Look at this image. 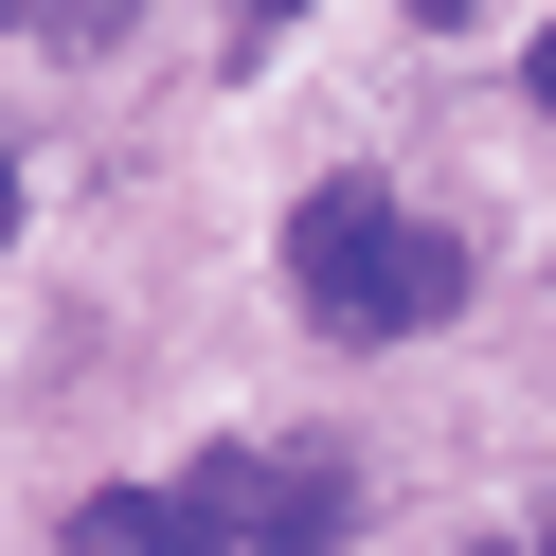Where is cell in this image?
Listing matches in <instances>:
<instances>
[{
    "instance_id": "obj_1",
    "label": "cell",
    "mask_w": 556,
    "mask_h": 556,
    "mask_svg": "<svg viewBox=\"0 0 556 556\" xmlns=\"http://www.w3.org/2000/svg\"><path fill=\"white\" fill-rule=\"evenodd\" d=\"M288 288L324 305V341H413V324L467 305V252H448L431 216H395L377 180H324L288 216Z\"/></svg>"
},
{
    "instance_id": "obj_2",
    "label": "cell",
    "mask_w": 556,
    "mask_h": 556,
    "mask_svg": "<svg viewBox=\"0 0 556 556\" xmlns=\"http://www.w3.org/2000/svg\"><path fill=\"white\" fill-rule=\"evenodd\" d=\"M180 484L233 520V556H341L359 539V467H341V448H216V467H180Z\"/></svg>"
},
{
    "instance_id": "obj_3",
    "label": "cell",
    "mask_w": 556,
    "mask_h": 556,
    "mask_svg": "<svg viewBox=\"0 0 556 556\" xmlns=\"http://www.w3.org/2000/svg\"><path fill=\"white\" fill-rule=\"evenodd\" d=\"M90 556H233V520L198 503V484H109V503H90Z\"/></svg>"
},
{
    "instance_id": "obj_4",
    "label": "cell",
    "mask_w": 556,
    "mask_h": 556,
    "mask_svg": "<svg viewBox=\"0 0 556 556\" xmlns=\"http://www.w3.org/2000/svg\"><path fill=\"white\" fill-rule=\"evenodd\" d=\"M18 18H54V37H109V18H126V0H18Z\"/></svg>"
},
{
    "instance_id": "obj_5",
    "label": "cell",
    "mask_w": 556,
    "mask_h": 556,
    "mask_svg": "<svg viewBox=\"0 0 556 556\" xmlns=\"http://www.w3.org/2000/svg\"><path fill=\"white\" fill-rule=\"evenodd\" d=\"M233 18H305V0H233Z\"/></svg>"
},
{
    "instance_id": "obj_6",
    "label": "cell",
    "mask_w": 556,
    "mask_h": 556,
    "mask_svg": "<svg viewBox=\"0 0 556 556\" xmlns=\"http://www.w3.org/2000/svg\"><path fill=\"white\" fill-rule=\"evenodd\" d=\"M0 233H18V162H0Z\"/></svg>"
},
{
    "instance_id": "obj_7",
    "label": "cell",
    "mask_w": 556,
    "mask_h": 556,
    "mask_svg": "<svg viewBox=\"0 0 556 556\" xmlns=\"http://www.w3.org/2000/svg\"><path fill=\"white\" fill-rule=\"evenodd\" d=\"M484 556H520V539H484Z\"/></svg>"
},
{
    "instance_id": "obj_8",
    "label": "cell",
    "mask_w": 556,
    "mask_h": 556,
    "mask_svg": "<svg viewBox=\"0 0 556 556\" xmlns=\"http://www.w3.org/2000/svg\"><path fill=\"white\" fill-rule=\"evenodd\" d=\"M0 18H18V0H0Z\"/></svg>"
}]
</instances>
